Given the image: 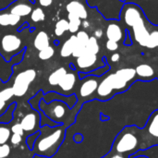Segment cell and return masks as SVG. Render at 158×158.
I'll return each mask as SVG.
<instances>
[{
  "instance_id": "8",
  "label": "cell",
  "mask_w": 158,
  "mask_h": 158,
  "mask_svg": "<svg viewBox=\"0 0 158 158\" xmlns=\"http://www.w3.org/2000/svg\"><path fill=\"white\" fill-rule=\"evenodd\" d=\"M39 107L46 117H48L53 122L58 124L63 120L68 114V111L70 109L66 103L59 100H53L50 103H46L44 99H41L39 102Z\"/></svg>"
},
{
  "instance_id": "45",
  "label": "cell",
  "mask_w": 158,
  "mask_h": 158,
  "mask_svg": "<svg viewBox=\"0 0 158 158\" xmlns=\"http://www.w3.org/2000/svg\"><path fill=\"white\" fill-rule=\"evenodd\" d=\"M121 2H123V3H126V0H120Z\"/></svg>"
},
{
  "instance_id": "44",
  "label": "cell",
  "mask_w": 158,
  "mask_h": 158,
  "mask_svg": "<svg viewBox=\"0 0 158 158\" xmlns=\"http://www.w3.org/2000/svg\"><path fill=\"white\" fill-rule=\"evenodd\" d=\"M156 69V79L158 80V67L156 69Z\"/></svg>"
},
{
  "instance_id": "3",
  "label": "cell",
  "mask_w": 158,
  "mask_h": 158,
  "mask_svg": "<svg viewBox=\"0 0 158 158\" xmlns=\"http://www.w3.org/2000/svg\"><path fill=\"white\" fill-rule=\"evenodd\" d=\"M140 128L131 125L124 127L115 138L110 152L124 155L128 157L141 151Z\"/></svg>"
},
{
  "instance_id": "24",
  "label": "cell",
  "mask_w": 158,
  "mask_h": 158,
  "mask_svg": "<svg viewBox=\"0 0 158 158\" xmlns=\"http://www.w3.org/2000/svg\"><path fill=\"white\" fill-rule=\"evenodd\" d=\"M67 31H69V20L66 19H61L56 21L55 25V34L57 37L62 36Z\"/></svg>"
},
{
  "instance_id": "12",
  "label": "cell",
  "mask_w": 158,
  "mask_h": 158,
  "mask_svg": "<svg viewBox=\"0 0 158 158\" xmlns=\"http://www.w3.org/2000/svg\"><path fill=\"white\" fill-rule=\"evenodd\" d=\"M127 30L118 19H108L106 29V37L117 43L124 42Z\"/></svg>"
},
{
  "instance_id": "41",
  "label": "cell",
  "mask_w": 158,
  "mask_h": 158,
  "mask_svg": "<svg viewBox=\"0 0 158 158\" xmlns=\"http://www.w3.org/2000/svg\"><path fill=\"white\" fill-rule=\"evenodd\" d=\"M6 108V102L0 98V116L3 115V113L5 112Z\"/></svg>"
},
{
  "instance_id": "19",
  "label": "cell",
  "mask_w": 158,
  "mask_h": 158,
  "mask_svg": "<svg viewBox=\"0 0 158 158\" xmlns=\"http://www.w3.org/2000/svg\"><path fill=\"white\" fill-rule=\"evenodd\" d=\"M76 44H77V36H76V34L70 35L69 38L61 46V49H60L61 57L67 58V57L71 56Z\"/></svg>"
},
{
  "instance_id": "10",
  "label": "cell",
  "mask_w": 158,
  "mask_h": 158,
  "mask_svg": "<svg viewBox=\"0 0 158 158\" xmlns=\"http://www.w3.org/2000/svg\"><path fill=\"white\" fill-rule=\"evenodd\" d=\"M36 76H37L36 70L33 69H28L19 72L16 76L12 85L14 96L16 97L24 96L28 92L30 85L36 79Z\"/></svg>"
},
{
  "instance_id": "26",
  "label": "cell",
  "mask_w": 158,
  "mask_h": 158,
  "mask_svg": "<svg viewBox=\"0 0 158 158\" xmlns=\"http://www.w3.org/2000/svg\"><path fill=\"white\" fill-rule=\"evenodd\" d=\"M31 19L33 22H40L45 19V14L42 7H35L31 13Z\"/></svg>"
},
{
  "instance_id": "42",
  "label": "cell",
  "mask_w": 158,
  "mask_h": 158,
  "mask_svg": "<svg viewBox=\"0 0 158 158\" xmlns=\"http://www.w3.org/2000/svg\"><path fill=\"white\" fill-rule=\"evenodd\" d=\"M81 26H82L83 29H88L90 27V22L87 19H84V20L81 21Z\"/></svg>"
},
{
  "instance_id": "23",
  "label": "cell",
  "mask_w": 158,
  "mask_h": 158,
  "mask_svg": "<svg viewBox=\"0 0 158 158\" xmlns=\"http://www.w3.org/2000/svg\"><path fill=\"white\" fill-rule=\"evenodd\" d=\"M68 20H69V31L72 34L77 33L79 31L80 27L81 26V19L71 13H69L68 15Z\"/></svg>"
},
{
  "instance_id": "39",
  "label": "cell",
  "mask_w": 158,
  "mask_h": 158,
  "mask_svg": "<svg viewBox=\"0 0 158 158\" xmlns=\"http://www.w3.org/2000/svg\"><path fill=\"white\" fill-rule=\"evenodd\" d=\"M103 35H104V31L102 29H96V30H94L93 36H94L96 39H100L103 37Z\"/></svg>"
},
{
  "instance_id": "37",
  "label": "cell",
  "mask_w": 158,
  "mask_h": 158,
  "mask_svg": "<svg viewBox=\"0 0 158 158\" xmlns=\"http://www.w3.org/2000/svg\"><path fill=\"white\" fill-rule=\"evenodd\" d=\"M120 57H121V56H120V54H119V53H118V52H114V53L111 55L110 60H111V62H113V63H118V62L120 60Z\"/></svg>"
},
{
  "instance_id": "30",
  "label": "cell",
  "mask_w": 158,
  "mask_h": 158,
  "mask_svg": "<svg viewBox=\"0 0 158 158\" xmlns=\"http://www.w3.org/2000/svg\"><path fill=\"white\" fill-rule=\"evenodd\" d=\"M76 36H77V41H78V43H81V44H86L87 42L89 41V38H90L89 33H88L86 31H84V30L79 31L76 33Z\"/></svg>"
},
{
  "instance_id": "21",
  "label": "cell",
  "mask_w": 158,
  "mask_h": 158,
  "mask_svg": "<svg viewBox=\"0 0 158 158\" xmlns=\"http://www.w3.org/2000/svg\"><path fill=\"white\" fill-rule=\"evenodd\" d=\"M50 45V39L49 36L47 34L46 31H39L36 36L34 37L33 40V46L36 50L41 51L44 48H46L47 46Z\"/></svg>"
},
{
  "instance_id": "18",
  "label": "cell",
  "mask_w": 158,
  "mask_h": 158,
  "mask_svg": "<svg viewBox=\"0 0 158 158\" xmlns=\"http://www.w3.org/2000/svg\"><path fill=\"white\" fill-rule=\"evenodd\" d=\"M32 11V6L24 2H19V0L15 1L9 6V12L21 17H26L30 15Z\"/></svg>"
},
{
  "instance_id": "1",
  "label": "cell",
  "mask_w": 158,
  "mask_h": 158,
  "mask_svg": "<svg viewBox=\"0 0 158 158\" xmlns=\"http://www.w3.org/2000/svg\"><path fill=\"white\" fill-rule=\"evenodd\" d=\"M119 21L139 46L148 50L158 49V26L149 21L139 5L124 3Z\"/></svg>"
},
{
  "instance_id": "33",
  "label": "cell",
  "mask_w": 158,
  "mask_h": 158,
  "mask_svg": "<svg viewBox=\"0 0 158 158\" xmlns=\"http://www.w3.org/2000/svg\"><path fill=\"white\" fill-rule=\"evenodd\" d=\"M11 132L12 133H15V134H19V135H21L23 136L24 134V131L20 125V123H17V124H14L12 127H11Z\"/></svg>"
},
{
  "instance_id": "29",
  "label": "cell",
  "mask_w": 158,
  "mask_h": 158,
  "mask_svg": "<svg viewBox=\"0 0 158 158\" xmlns=\"http://www.w3.org/2000/svg\"><path fill=\"white\" fill-rule=\"evenodd\" d=\"M85 51H86V44L78 43V41H77V44H76L74 50H73V53H72V56L74 58H77V57L81 56Z\"/></svg>"
},
{
  "instance_id": "32",
  "label": "cell",
  "mask_w": 158,
  "mask_h": 158,
  "mask_svg": "<svg viewBox=\"0 0 158 158\" xmlns=\"http://www.w3.org/2000/svg\"><path fill=\"white\" fill-rule=\"evenodd\" d=\"M11 152L10 146L8 144H2L0 145V158H6L9 156Z\"/></svg>"
},
{
  "instance_id": "15",
  "label": "cell",
  "mask_w": 158,
  "mask_h": 158,
  "mask_svg": "<svg viewBox=\"0 0 158 158\" xmlns=\"http://www.w3.org/2000/svg\"><path fill=\"white\" fill-rule=\"evenodd\" d=\"M66 9L68 11V13H71V14L78 16L81 20L88 19L89 14H88L87 7L85 6V5L82 2H81L79 0H71L69 3L67 4Z\"/></svg>"
},
{
  "instance_id": "9",
  "label": "cell",
  "mask_w": 158,
  "mask_h": 158,
  "mask_svg": "<svg viewBox=\"0 0 158 158\" xmlns=\"http://www.w3.org/2000/svg\"><path fill=\"white\" fill-rule=\"evenodd\" d=\"M23 49L22 40L16 34H5L0 40V55L5 61L9 62L14 56L19 54Z\"/></svg>"
},
{
  "instance_id": "35",
  "label": "cell",
  "mask_w": 158,
  "mask_h": 158,
  "mask_svg": "<svg viewBox=\"0 0 158 158\" xmlns=\"http://www.w3.org/2000/svg\"><path fill=\"white\" fill-rule=\"evenodd\" d=\"M37 135H39L38 132L35 133V134L30 135V136L28 137V139H27V145H28V147H29L30 149H31V150L33 149L34 143H35V141H36V139H37V137H35V136H37Z\"/></svg>"
},
{
  "instance_id": "34",
  "label": "cell",
  "mask_w": 158,
  "mask_h": 158,
  "mask_svg": "<svg viewBox=\"0 0 158 158\" xmlns=\"http://www.w3.org/2000/svg\"><path fill=\"white\" fill-rule=\"evenodd\" d=\"M9 140H10L11 144H13V145H18V144L20 143V142L22 141V136H21V135H19V134L12 133Z\"/></svg>"
},
{
  "instance_id": "17",
  "label": "cell",
  "mask_w": 158,
  "mask_h": 158,
  "mask_svg": "<svg viewBox=\"0 0 158 158\" xmlns=\"http://www.w3.org/2000/svg\"><path fill=\"white\" fill-rule=\"evenodd\" d=\"M39 115L36 113H28L26 114L21 121H20V125L25 131L32 133L36 131V128L39 124Z\"/></svg>"
},
{
  "instance_id": "31",
  "label": "cell",
  "mask_w": 158,
  "mask_h": 158,
  "mask_svg": "<svg viewBox=\"0 0 158 158\" xmlns=\"http://www.w3.org/2000/svg\"><path fill=\"white\" fill-rule=\"evenodd\" d=\"M106 48L109 52H117L119 49V44L118 43L112 41V40H107L106 43Z\"/></svg>"
},
{
  "instance_id": "7",
  "label": "cell",
  "mask_w": 158,
  "mask_h": 158,
  "mask_svg": "<svg viewBox=\"0 0 158 158\" xmlns=\"http://www.w3.org/2000/svg\"><path fill=\"white\" fill-rule=\"evenodd\" d=\"M88 6L95 7L106 19H118L124 5L120 0H86Z\"/></svg>"
},
{
  "instance_id": "40",
  "label": "cell",
  "mask_w": 158,
  "mask_h": 158,
  "mask_svg": "<svg viewBox=\"0 0 158 158\" xmlns=\"http://www.w3.org/2000/svg\"><path fill=\"white\" fill-rule=\"evenodd\" d=\"M38 1H39V4L41 5V6H44V7H48L53 3V0H38Z\"/></svg>"
},
{
  "instance_id": "11",
  "label": "cell",
  "mask_w": 158,
  "mask_h": 158,
  "mask_svg": "<svg viewBox=\"0 0 158 158\" xmlns=\"http://www.w3.org/2000/svg\"><path fill=\"white\" fill-rule=\"evenodd\" d=\"M101 77L94 76V75H87L83 79H81V81L79 91H78L80 99H82V100L95 99V94H96Z\"/></svg>"
},
{
  "instance_id": "25",
  "label": "cell",
  "mask_w": 158,
  "mask_h": 158,
  "mask_svg": "<svg viewBox=\"0 0 158 158\" xmlns=\"http://www.w3.org/2000/svg\"><path fill=\"white\" fill-rule=\"evenodd\" d=\"M86 51L98 55L100 53V45L98 43V39H96L94 36H90L89 41L86 44Z\"/></svg>"
},
{
  "instance_id": "6",
  "label": "cell",
  "mask_w": 158,
  "mask_h": 158,
  "mask_svg": "<svg viewBox=\"0 0 158 158\" xmlns=\"http://www.w3.org/2000/svg\"><path fill=\"white\" fill-rule=\"evenodd\" d=\"M107 59L106 56L102 58L98 57V55L85 51L81 56L75 59V63H71L69 66L72 69L81 73H89L98 68L106 66Z\"/></svg>"
},
{
  "instance_id": "14",
  "label": "cell",
  "mask_w": 158,
  "mask_h": 158,
  "mask_svg": "<svg viewBox=\"0 0 158 158\" xmlns=\"http://www.w3.org/2000/svg\"><path fill=\"white\" fill-rule=\"evenodd\" d=\"M135 71H136L137 81H152L155 79H156V69L150 64H147V63L139 64L135 68Z\"/></svg>"
},
{
  "instance_id": "2",
  "label": "cell",
  "mask_w": 158,
  "mask_h": 158,
  "mask_svg": "<svg viewBox=\"0 0 158 158\" xmlns=\"http://www.w3.org/2000/svg\"><path fill=\"white\" fill-rule=\"evenodd\" d=\"M135 81H137L135 68H121L115 72H110L109 70L101 77L95 94V99L108 101L116 94L129 90Z\"/></svg>"
},
{
  "instance_id": "36",
  "label": "cell",
  "mask_w": 158,
  "mask_h": 158,
  "mask_svg": "<svg viewBox=\"0 0 158 158\" xmlns=\"http://www.w3.org/2000/svg\"><path fill=\"white\" fill-rule=\"evenodd\" d=\"M102 158H130L124 155H121V154H118V153H112V152H109L106 156H105L104 157Z\"/></svg>"
},
{
  "instance_id": "27",
  "label": "cell",
  "mask_w": 158,
  "mask_h": 158,
  "mask_svg": "<svg viewBox=\"0 0 158 158\" xmlns=\"http://www.w3.org/2000/svg\"><path fill=\"white\" fill-rule=\"evenodd\" d=\"M11 136V130L5 126V125H0V145L6 144Z\"/></svg>"
},
{
  "instance_id": "4",
  "label": "cell",
  "mask_w": 158,
  "mask_h": 158,
  "mask_svg": "<svg viewBox=\"0 0 158 158\" xmlns=\"http://www.w3.org/2000/svg\"><path fill=\"white\" fill-rule=\"evenodd\" d=\"M42 131L44 132V130H42ZM64 135L65 129L62 127L48 128L44 133L41 134L40 137H37L32 150L40 156L51 157L56 154L57 148L63 142Z\"/></svg>"
},
{
  "instance_id": "20",
  "label": "cell",
  "mask_w": 158,
  "mask_h": 158,
  "mask_svg": "<svg viewBox=\"0 0 158 158\" xmlns=\"http://www.w3.org/2000/svg\"><path fill=\"white\" fill-rule=\"evenodd\" d=\"M21 18L10 12H0V26H16L20 22Z\"/></svg>"
},
{
  "instance_id": "28",
  "label": "cell",
  "mask_w": 158,
  "mask_h": 158,
  "mask_svg": "<svg viewBox=\"0 0 158 158\" xmlns=\"http://www.w3.org/2000/svg\"><path fill=\"white\" fill-rule=\"evenodd\" d=\"M54 55H55V48L52 47L51 45H49L46 48L39 51L38 57L41 60H48V59L52 58L54 56Z\"/></svg>"
},
{
  "instance_id": "13",
  "label": "cell",
  "mask_w": 158,
  "mask_h": 158,
  "mask_svg": "<svg viewBox=\"0 0 158 158\" xmlns=\"http://www.w3.org/2000/svg\"><path fill=\"white\" fill-rule=\"evenodd\" d=\"M78 78H79V72L77 70H74V72H67L57 86H59L63 94H71L72 90L76 86Z\"/></svg>"
},
{
  "instance_id": "22",
  "label": "cell",
  "mask_w": 158,
  "mask_h": 158,
  "mask_svg": "<svg viewBox=\"0 0 158 158\" xmlns=\"http://www.w3.org/2000/svg\"><path fill=\"white\" fill-rule=\"evenodd\" d=\"M67 69L65 67H60L57 68L56 69H55L53 72L50 73V75L48 76V83L51 86H57L58 83L60 82V81L63 79V77L66 75L67 73Z\"/></svg>"
},
{
  "instance_id": "16",
  "label": "cell",
  "mask_w": 158,
  "mask_h": 158,
  "mask_svg": "<svg viewBox=\"0 0 158 158\" xmlns=\"http://www.w3.org/2000/svg\"><path fill=\"white\" fill-rule=\"evenodd\" d=\"M59 98H60L59 101H62V102L66 103L69 106V108H72L75 106V104L77 103V101H78V97L76 96V94H70L69 96H65V95H63L61 94L51 92V93H48V94H46L45 95L43 96V99L46 103H50L53 100H58Z\"/></svg>"
},
{
  "instance_id": "43",
  "label": "cell",
  "mask_w": 158,
  "mask_h": 158,
  "mask_svg": "<svg viewBox=\"0 0 158 158\" xmlns=\"http://www.w3.org/2000/svg\"><path fill=\"white\" fill-rule=\"evenodd\" d=\"M130 158H149L147 156L145 155H133L131 156Z\"/></svg>"
},
{
  "instance_id": "38",
  "label": "cell",
  "mask_w": 158,
  "mask_h": 158,
  "mask_svg": "<svg viewBox=\"0 0 158 158\" xmlns=\"http://www.w3.org/2000/svg\"><path fill=\"white\" fill-rule=\"evenodd\" d=\"M123 44H124V45H126V46H131V45L132 44L131 37V35H130V33H129L128 31L126 32V37H125V40H124Z\"/></svg>"
},
{
  "instance_id": "5",
  "label": "cell",
  "mask_w": 158,
  "mask_h": 158,
  "mask_svg": "<svg viewBox=\"0 0 158 158\" xmlns=\"http://www.w3.org/2000/svg\"><path fill=\"white\" fill-rule=\"evenodd\" d=\"M141 138V151L158 146V109L148 118L145 126L139 130Z\"/></svg>"
}]
</instances>
